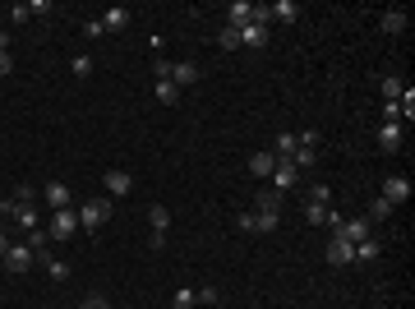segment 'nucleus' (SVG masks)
Segmentation results:
<instances>
[{"label":"nucleus","mask_w":415,"mask_h":309,"mask_svg":"<svg viewBox=\"0 0 415 309\" xmlns=\"http://www.w3.org/2000/svg\"><path fill=\"white\" fill-rule=\"evenodd\" d=\"M379 88H383V102H397V97L406 93V83H401L397 74H383V83H379Z\"/></svg>","instance_id":"nucleus-25"},{"label":"nucleus","mask_w":415,"mask_h":309,"mask_svg":"<svg viewBox=\"0 0 415 309\" xmlns=\"http://www.w3.org/2000/svg\"><path fill=\"white\" fill-rule=\"evenodd\" d=\"M78 309H111V305H107V295H88V300H83Z\"/></svg>","instance_id":"nucleus-34"},{"label":"nucleus","mask_w":415,"mask_h":309,"mask_svg":"<svg viewBox=\"0 0 415 309\" xmlns=\"http://www.w3.org/2000/svg\"><path fill=\"white\" fill-rule=\"evenodd\" d=\"M28 5H10V23H28Z\"/></svg>","instance_id":"nucleus-31"},{"label":"nucleus","mask_w":415,"mask_h":309,"mask_svg":"<svg viewBox=\"0 0 415 309\" xmlns=\"http://www.w3.org/2000/svg\"><path fill=\"white\" fill-rule=\"evenodd\" d=\"M28 14H51V0H28Z\"/></svg>","instance_id":"nucleus-35"},{"label":"nucleus","mask_w":415,"mask_h":309,"mask_svg":"<svg viewBox=\"0 0 415 309\" xmlns=\"http://www.w3.org/2000/svg\"><path fill=\"white\" fill-rule=\"evenodd\" d=\"M305 203H314V208H332V189L319 180V185H309V189H305Z\"/></svg>","instance_id":"nucleus-20"},{"label":"nucleus","mask_w":415,"mask_h":309,"mask_svg":"<svg viewBox=\"0 0 415 309\" xmlns=\"http://www.w3.org/2000/svg\"><path fill=\"white\" fill-rule=\"evenodd\" d=\"M328 263H332V268H351L355 263V245L351 240H341V235H332V240H328Z\"/></svg>","instance_id":"nucleus-3"},{"label":"nucleus","mask_w":415,"mask_h":309,"mask_svg":"<svg viewBox=\"0 0 415 309\" xmlns=\"http://www.w3.org/2000/svg\"><path fill=\"white\" fill-rule=\"evenodd\" d=\"M383 199L387 203H406L411 199V180H406V175H387L383 180Z\"/></svg>","instance_id":"nucleus-11"},{"label":"nucleus","mask_w":415,"mask_h":309,"mask_svg":"<svg viewBox=\"0 0 415 309\" xmlns=\"http://www.w3.org/2000/svg\"><path fill=\"white\" fill-rule=\"evenodd\" d=\"M32 259H37V254L28 249V240H23V245H10V249H5V268H10V273H28Z\"/></svg>","instance_id":"nucleus-8"},{"label":"nucleus","mask_w":415,"mask_h":309,"mask_svg":"<svg viewBox=\"0 0 415 309\" xmlns=\"http://www.w3.org/2000/svg\"><path fill=\"white\" fill-rule=\"evenodd\" d=\"M83 37H102V19H88L83 23Z\"/></svg>","instance_id":"nucleus-36"},{"label":"nucleus","mask_w":415,"mask_h":309,"mask_svg":"<svg viewBox=\"0 0 415 309\" xmlns=\"http://www.w3.org/2000/svg\"><path fill=\"white\" fill-rule=\"evenodd\" d=\"M42 199L51 203V208H56V213H65V208H70V203H74V194H70V185H65V180H46Z\"/></svg>","instance_id":"nucleus-9"},{"label":"nucleus","mask_w":415,"mask_h":309,"mask_svg":"<svg viewBox=\"0 0 415 309\" xmlns=\"http://www.w3.org/2000/svg\"><path fill=\"white\" fill-rule=\"evenodd\" d=\"M383 120H397V125H401V111H397V102H383Z\"/></svg>","instance_id":"nucleus-37"},{"label":"nucleus","mask_w":415,"mask_h":309,"mask_svg":"<svg viewBox=\"0 0 415 309\" xmlns=\"http://www.w3.org/2000/svg\"><path fill=\"white\" fill-rule=\"evenodd\" d=\"M129 10H125V5H111L107 14H102V32H120V28H129Z\"/></svg>","instance_id":"nucleus-13"},{"label":"nucleus","mask_w":415,"mask_h":309,"mask_svg":"<svg viewBox=\"0 0 415 309\" xmlns=\"http://www.w3.org/2000/svg\"><path fill=\"white\" fill-rule=\"evenodd\" d=\"M295 185H300V171H295V162H277V171H273V194H291Z\"/></svg>","instance_id":"nucleus-2"},{"label":"nucleus","mask_w":415,"mask_h":309,"mask_svg":"<svg viewBox=\"0 0 415 309\" xmlns=\"http://www.w3.org/2000/svg\"><path fill=\"white\" fill-rule=\"evenodd\" d=\"M107 217H111V199H88L78 208V226H83V231H102Z\"/></svg>","instance_id":"nucleus-1"},{"label":"nucleus","mask_w":415,"mask_h":309,"mask_svg":"<svg viewBox=\"0 0 415 309\" xmlns=\"http://www.w3.org/2000/svg\"><path fill=\"white\" fill-rule=\"evenodd\" d=\"M379 259V240H360L355 245V263H374Z\"/></svg>","instance_id":"nucleus-27"},{"label":"nucleus","mask_w":415,"mask_h":309,"mask_svg":"<svg viewBox=\"0 0 415 309\" xmlns=\"http://www.w3.org/2000/svg\"><path fill=\"white\" fill-rule=\"evenodd\" d=\"M102 180H107V194H111V199H125V194L134 189V175H129V171H120V167H111Z\"/></svg>","instance_id":"nucleus-4"},{"label":"nucleus","mask_w":415,"mask_h":309,"mask_svg":"<svg viewBox=\"0 0 415 309\" xmlns=\"http://www.w3.org/2000/svg\"><path fill=\"white\" fill-rule=\"evenodd\" d=\"M273 171H277V157L273 153H254V157H249V175H254V180H273Z\"/></svg>","instance_id":"nucleus-12"},{"label":"nucleus","mask_w":415,"mask_h":309,"mask_svg":"<svg viewBox=\"0 0 415 309\" xmlns=\"http://www.w3.org/2000/svg\"><path fill=\"white\" fill-rule=\"evenodd\" d=\"M148 222H153V231H157V235H167V226H171V213L162 208V203H153V208H148Z\"/></svg>","instance_id":"nucleus-24"},{"label":"nucleus","mask_w":415,"mask_h":309,"mask_svg":"<svg viewBox=\"0 0 415 309\" xmlns=\"http://www.w3.org/2000/svg\"><path fill=\"white\" fill-rule=\"evenodd\" d=\"M268 19H277V23H295V19H300V5H295V0H277V5H268Z\"/></svg>","instance_id":"nucleus-17"},{"label":"nucleus","mask_w":415,"mask_h":309,"mask_svg":"<svg viewBox=\"0 0 415 309\" xmlns=\"http://www.w3.org/2000/svg\"><path fill=\"white\" fill-rule=\"evenodd\" d=\"M240 47H268V28L263 23H245L240 28Z\"/></svg>","instance_id":"nucleus-19"},{"label":"nucleus","mask_w":415,"mask_h":309,"mask_svg":"<svg viewBox=\"0 0 415 309\" xmlns=\"http://www.w3.org/2000/svg\"><path fill=\"white\" fill-rule=\"evenodd\" d=\"M401 139H406V125H397V120H383V125H379V148H383V153H397Z\"/></svg>","instance_id":"nucleus-5"},{"label":"nucleus","mask_w":415,"mask_h":309,"mask_svg":"<svg viewBox=\"0 0 415 309\" xmlns=\"http://www.w3.org/2000/svg\"><path fill=\"white\" fill-rule=\"evenodd\" d=\"M42 268H46V277H51V281H65V277H70V263H65V259H51V254H42Z\"/></svg>","instance_id":"nucleus-21"},{"label":"nucleus","mask_w":415,"mask_h":309,"mask_svg":"<svg viewBox=\"0 0 415 309\" xmlns=\"http://www.w3.org/2000/svg\"><path fill=\"white\" fill-rule=\"evenodd\" d=\"M273 157H277V162H291V157H295V134H277Z\"/></svg>","instance_id":"nucleus-22"},{"label":"nucleus","mask_w":415,"mask_h":309,"mask_svg":"<svg viewBox=\"0 0 415 309\" xmlns=\"http://www.w3.org/2000/svg\"><path fill=\"white\" fill-rule=\"evenodd\" d=\"M10 70H14V56H10V51H0V78L10 74Z\"/></svg>","instance_id":"nucleus-38"},{"label":"nucleus","mask_w":415,"mask_h":309,"mask_svg":"<svg viewBox=\"0 0 415 309\" xmlns=\"http://www.w3.org/2000/svg\"><path fill=\"white\" fill-rule=\"evenodd\" d=\"M5 249H10V235H0V259H5Z\"/></svg>","instance_id":"nucleus-39"},{"label":"nucleus","mask_w":415,"mask_h":309,"mask_svg":"<svg viewBox=\"0 0 415 309\" xmlns=\"http://www.w3.org/2000/svg\"><path fill=\"white\" fill-rule=\"evenodd\" d=\"M171 83H175V88H189V83H199V65H194V61L171 65Z\"/></svg>","instance_id":"nucleus-14"},{"label":"nucleus","mask_w":415,"mask_h":309,"mask_svg":"<svg viewBox=\"0 0 415 309\" xmlns=\"http://www.w3.org/2000/svg\"><path fill=\"white\" fill-rule=\"evenodd\" d=\"M70 70H74V78H88L92 74V56H74V61H70Z\"/></svg>","instance_id":"nucleus-30"},{"label":"nucleus","mask_w":415,"mask_h":309,"mask_svg":"<svg viewBox=\"0 0 415 309\" xmlns=\"http://www.w3.org/2000/svg\"><path fill=\"white\" fill-rule=\"evenodd\" d=\"M171 305H175V309H194V305H199V295L189 291V286H180V291L171 295Z\"/></svg>","instance_id":"nucleus-29"},{"label":"nucleus","mask_w":415,"mask_h":309,"mask_svg":"<svg viewBox=\"0 0 415 309\" xmlns=\"http://www.w3.org/2000/svg\"><path fill=\"white\" fill-rule=\"evenodd\" d=\"M194 295H199V305H217V286H199Z\"/></svg>","instance_id":"nucleus-33"},{"label":"nucleus","mask_w":415,"mask_h":309,"mask_svg":"<svg viewBox=\"0 0 415 309\" xmlns=\"http://www.w3.org/2000/svg\"><path fill=\"white\" fill-rule=\"evenodd\" d=\"M379 28H383L387 37L406 32V10H383V14H379Z\"/></svg>","instance_id":"nucleus-16"},{"label":"nucleus","mask_w":415,"mask_h":309,"mask_svg":"<svg viewBox=\"0 0 415 309\" xmlns=\"http://www.w3.org/2000/svg\"><path fill=\"white\" fill-rule=\"evenodd\" d=\"M217 47L222 51H240V28H222L217 32Z\"/></svg>","instance_id":"nucleus-26"},{"label":"nucleus","mask_w":415,"mask_h":309,"mask_svg":"<svg viewBox=\"0 0 415 309\" xmlns=\"http://www.w3.org/2000/svg\"><path fill=\"white\" fill-rule=\"evenodd\" d=\"M328 213H332V208H314V203H305V222L309 226H328Z\"/></svg>","instance_id":"nucleus-28"},{"label":"nucleus","mask_w":415,"mask_h":309,"mask_svg":"<svg viewBox=\"0 0 415 309\" xmlns=\"http://www.w3.org/2000/svg\"><path fill=\"white\" fill-rule=\"evenodd\" d=\"M254 23V0H231L226 5V28H245Z\"/></svg>","instance_id":"nucleus-10"},{"label":"nucleus","mask_w":415,"mask_h":309,"mask_svg":"<svg viewBox=\"0 0 415 309\" xmlns=\"http://www.w3.org/2000/svg\"><path fill=\"white\" fill-rule=\"evenodd\" d=\"M74 231H78V213L74 208H65V213L51 217V235H56V240H74Z\"/></svg>","instance_id":"nucleus-6"},{"label":"nucleus","mask_w":415,"mask_h":309,"mask_svg":"<svg viewBox=\"0 0 415 309\" xmlns=\"http://www.w3.org/2000/svg\"><path fill=\"white\" fill-rule=\"evenodd\" d=\"M259 208H273V213H281V194H259Z\"/></svg>","instance_id":"nucleus-32"},{"label":"nucleus","mask_w":415,"mask_h":309,"mask_svg":"<svg viewBox=\"0 0 415 309\" xmlns=\"http://www.w3.org/2000/svg\"><path fill=\"white\" fill-rule=\"evenodd\" d=\"M387 213H392V203L379 194V199H369V213H365V222H387Z\"/></svg>","instance_id":"nucleus-23"},{"label":"nucleus","mask_w":415,"mask_h":309,"mask_svg":"<svg viewBox=\"0 0 415 309\" xmlns=\"http://www.w3.org/2000/svg\"><path fill=\"white\" fill-rule=\"evenodd\" d=\"M153 97L162 102V107H175V102H180V88H175L171 78H157V83H153Z\"/></svg>","instance_id":"nucleus-18"},{"label":"nucleus","mask_w":415,"mask_h":309,"mask_svg":"<svg viewBox=\"0 0 415 309\" xmlns=\"http://www.w3.org/2000/svg\"><path fill=\"white\" fill-rule=\"evenodd\" d=\"M277 222H281V213H273V208H254V213H249V231H277Z\"/></svg>","instance_id":"nucleus-15"},{"label":"nucleus","mask_w":415,"mask_h":309,"mask_svg":"<svg viewBox=\"0 0 415 309\" xmlns=\"http://www.w3.org/2000/svg\"><path fill=\"white\" fill-rule=\"evenodd\" d=\"M332 235H341V240L360 245V240H369V222H365V217H341V226Z\"/></svg>","instance_id":"nucleus-7"}]
</instances>
